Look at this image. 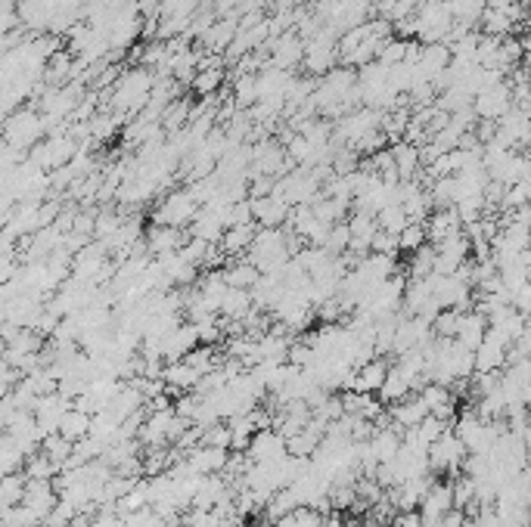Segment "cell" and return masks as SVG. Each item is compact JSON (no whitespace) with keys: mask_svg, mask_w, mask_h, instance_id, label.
I'll return each instance as SVG.
<instances>
[{"mask_svg":"<svg viewBox=\"0 0 531 527\" xmlns=\"http://www.w3.org/2000/svg\"><path fill=\"white\" fill-rule=\"evenodd\" d=\"M466 459V447L463 441L457 438L453 432H444L442 438H435L426 450V462H429V472H444L451 477H457L460 466Z\"/></svg>","mask_w":531,"mask_h":527,"instance_id":"6da1fadb","label":"cell"},{"mask_svg":"<svg viewBox=\"0 0 531 527\" xmlns=\"http://www.w3.org/2000/svg\"><path fill=\"white\" fill-rule=\"evenodd\" d=\"M199 211V202L190 195V189H174V193H168L162 202H159L156 214H152V221L159 223V227H178L184 230L187 223L193 221V214Z\"/></svg>","mask_w":531,"mask_h":527,"instance_id":"7a4b0ae2","label":"cell"},{"mask_svg":"<svg viewBox=\"0 0 531 527\" xmlns=\"http://www.w3.org/2000/svg\"><path fill=\"white\" fill-rule=\"evenodd\" d=\"M6 131V143H10V150H32L34 143H41V137H44V122H41L34 112H13L10 118H6L4 124Z\"/></svg>","mask_w":531,"mask_h":527,"instance_id":"3957f363","label":"cell"},{"mask_svg":"<svg viewBox=\"0 0 531 527\" xmlns=\"http://www.w3.org/2000/svg\"><path fill=\"white\" fill-rule=\"evenodd\" d=\"M435 261H432V273H442V277H453L457 267L463 261H470V239L463 233L447 236L435 245Z\"/></svg>","mask_w":531,"mask_h":527,"instance_id":"277c9868","label":"cell"},{"mask_svg":"<svg viewBox=\"0 0 531 527\" xmlns=\"http://www.w3.org/2000/svg\"><path fill=\"white\" fill-rule=\"evenodd\" d=\"M513 87H509V81H503L500 87H491V90H481V94L472 96V115H479L481 122H498L500 115H507L509 105H513Z\"/></svg>","mask_w":531,"mask_h":527,"instance_id":"5b68a950","label":"cell"},{"mask_svg":"<svg viewBox=\"0 0 531 527\" xmlns=\"http://www.w3.org/2000/svg\"><path fill=\"white\" fill-rule=\"evenodd\" d=\"M56 500H60V496H56L53 481H25L23 505H25V509H32L34 515H38V522H44V518L50 515Z\"/></svg>","mask_w":531,"mask_h":527,"instance_id":"8992f818","label":"cell"},{"mask_svg":"<svg viewBox=\"0 0 531 527\" xmlns=\"http://www.w3.org/2000/svg\"><path fill=\"white\" fill-rule=\"evenodd\" d=\"M249 208H252V221H255L258 227H279V223H286V217H289V205H286L283 199H277L274 193L249 199Z\"/></svg>","mask_w":531,"mask_h":527,"instance_id":"52a82bcc","label":"cell"},{"mask_svg":"<svg viewBox=\"0 0 531 527\" xmlns=\"http://www.w3.org/2000/svg\"><path fill=\"white\" fill-rule=\"evenodd\" d=\"M426 239H432V245H438L442 239L447 236H457L463 233V221L457 217V211L451 208H435L429 211V217H426Z\"/></svg>","mask_w":531,"mask_h":527,"instance_id":"ba28073f","label":"cell"},{"mask_svg":"<svg viewBox=\"0 0 531 527\" xmlns=\"http://www.w3.org/2000/svg\"><path fill=\"white\" fill-rule=\"evenodd\" d=\"M227 456H230V450L199 444V447L187 450V466H190L196 475H221L224 466H227Z\"/></svg>","mask_w":531,"mask_h":527,"instance_id":"9c48e42d","label":"cell"},{"mask_svg":"<svg viewBox=\"0 0 531 527\" xmlns=\"http://www.w3.org/2000/svg\"><path fill=\"white\" fill-rule=\"evenodd\" d=\"M252 462H274L286 453V441L279 438L274 428H264V432H255L246 447Z\"/></svg>","mask_w":531,"mask_h":527,"instance_id":"30bf717a","label":"cell"},{"mask_svg":"<svg viewBox=\"0 0 531 527\" xmlns=\"http://www.w3.org/2000/svg\"><path fill=\"white\" fill-rule=\"evenodd\" d=\"M389 372V360L386 357H373V360H367L363 367L354 369L352 376V388L348 391H361V395H376L382 385V378H386Z\"/></svg>","mask_w":531,"mask_h":527,"instance_id":"8fae6325","label":"cell"},{"mask_svg":"<svg viewBox=\"0 0 531 527\" xmlns=\"http://www.w3.org/2000/svg\"><path fill=\"white\" fill-rule=\"evenodd\" d=\"M419 518L423 522H435V518H442L444 512H451L453 509V494H451V481H444V484H435L432 481V487L426 490V496H423V503H419Z\"/></svg>","mask_w":531,"mask_h":527,"instance_id":"7c38bea8","label":"cell"},{"mask_svg":"<svg viewBox=\"0 0 531 527\" xmlns=\"http://www.w3.org/2000/svg\"><path fill=\"white\" fill-rule=\"evenodd\" d=\"M187 227H190V239H202V242H215V245H218V239L224 236L221 211H212L206 205L196 211L193 221L187 223Z\"/></svg>","mask_w":531,"mask_h":527,"instance_id":"4fadbf2b","label":"cell"},{"mask_svg":"<svg viewBox=\"0 0 531 527\" xmlns=\"http://www.w3.org/2000/svg\"><path fill=\"white\" fill-rule=\"evenodd\" d=\"M159 382H162L165 391H171V395H187V391H193L196 382H199V372H193L184 360L165 363L162 378H159Z\"/></svg>","mask_w":531,"mask_h":527,"instance_id":"5bb4252c","label":"cell"},{"mask_svg":"<svg viewBox=\"0 0 531 527\" xmlns=\"http://www.w3.org/2000/svg\"><path fill=\"white\" fill-rule=\"evenodd\" d=\"M236 13L233 16H224V19H218V23H212L208 25V32L202 34V44L208 47V53H218V56H224V50L230 47V41L236 38Z\"/></svg>","mask_w":531,"mask_h":527,"instance_id":"9a60e30c","label":"cell"},{"mask_svg":"<svg viewBox=\"0 0 531 527\" xmlns=\"http://www.w3.org/2000/svg\"><path fill=\"white\" fill-rule=\"evenodd\" d=\"M423 416H429V410L423 406V400H419V397H410V395L404 397V400H398V404L389 406V422H391L395 428H401V432H404V428H414Z\"/></svg>","mask_w":531,"mask_h":527,"instance_id":"2e32d148","label":"cell"},{"mask_svg":"<svg viewBox=\"0 0 531 527\" xmlns=\"http://www.w3.org/2000/svg\"><path fill=\"white\" fill-rule=\"evenodd\" d=\"M258 223H240V227H227L224 236L218 239V249L224 251V258H236L243 251H249L252 239H255Z\"/></svg>","mask_w":531,"mask_h":527,"instance_id":"e0dca14e","label":"cell"},{"mask_svg":"<svg viewBox=\"0 0 531 527\" xmlns=\"http://www.w3.org/2000/svg\"><path fill=\"white\" fill-rule=\"evenodd\" d=\"M143 239H146V251H150L152 258H156V255H168V251H178L180 245L187 242L184 233H180L178 227H159V223Z\"/></svg>","mask_w":531,"mask_h":527,"instance_id":"ac0fdd59","label":"cell"},{"mask_svg":"<svg viewBox=\"0 0 531 527\" xmlns=\"http://www.w3.org/2000/svg\"><path fill=\"white\" fill-rule=\"evenodd\" d=\"M410 388H414V382H410L407 376H404L398 367H391L389 363V372H386V378H382V385H380V391H376V397H380V404H398V400H404L410 395Z\"/></svg>","mask_w":531,"mask_h":527,"instance_id":"d6986e66","label":"cell"},{"mask_svg":"<svg viewBox=\"0 0 531 527\" xmlns=\"http://www.w3.org/2000/svg\"><path fill=\"white\" fill-rule=\"evenodd\" d=\"M56 434H60V438H66V441H72V444H75V441H81V438H87V434H90V413L78 410V406H69V410L62 413Z\"/></svg>","mask_w":531,"mask_h":527,"instance_id":"ffe728a7","label":"cell"},{"mask_svg":"<svg viewBox=\"0 0 531 527\" xmlns=\"http://www.w3.org/2000/svg\"><path fill=\"white\" fill-rule=\"evenodd\" d=\"M488 329V320L481 316L479 311H466L463 320H460V329L457 335H453V341H460L466 350H475L481 344V335H485Z\"/></svg>","mask_w":531,"mask_h":527,"instance_id":"44dd1931","label":"cell"},{"mask_svg":"<svg viewBox=\"0 0 531 527\" xmlns=\"http://www.w3.org/2000/svg\"><path fill=\"white\" fill-rule=\"evenodd\" d=\"M391 159H395V174H398V180H414L417 177V171H419V150L417 146H410V143H395L391 146Z\"/></svg>","mask_w":531,"mask_h":527,"instance_id":"7402d4cb","label":"cell"},{"mask_svg":"<svg viewBox=\"0 0 531 527\" xmlns=\"http://www.w3.org/2000/svg\"><path fill=\"white\" fill-rule=\"evenodd\" d=\"M249 311H252L249 289H230V286H227V292L221 295L218 313H224V320H236V323H240Z\"/></svg>","mask_w":531,"mask_h":527,"instance_id":"603a6c76","label":"cell"},{"mask_svg":"<svg viewBox=\"0 0 531 527\" xmlns=\"http://www.w3.org/2000/svg\"><path fill=\"white\" fill-rule=\"evenodd\" d=\"M447 4V13H451L453 23L472 28L479 25L481 13H485V0H444Z\"/></svg>","mask_w":531,"mask_h":527,"instance_id":"cb8c5ba5","label":"cell"},{"mask_svg":"<svg viewBox=\"0 0 531 527\" xmlns=\"http://www.w3.org/2000/svg\"><path fill=\"white\" fill-rule=\"evenodd\" d=\"M407 223H410L407 214H404V208L398 205V202H391V205L376 211V227H380L382 233H389V236H398L404 227H407Z\"/></svg>","mask_w":531,"mask_h":527,"instance_id":"d4e9b609","label":"cell"},{"mask_svg":"<svg viewBox=\"0 0 531 527\" xmlns=\"http://www.w3.org/2000/svg\"><path fill=\"white\" fill-rule=\"evenodd\" d=\"M23 490H25V475L13 472L6 477H0V512L13 509V505L23 503Z\"/></svg>","mask_w":531,"mask_h":527,"instance_id":"484cf974","label":"cell"},{"mask_svg":"<svg viewBox=\"0 0 531 527\" xmlns=\"http://www.w3.org/2000/svg\"><path fill=\"white\" fill-rule=\"evenodd\" d=\"M23 475H25V481H53V477L60 475V468H56L44 453H32L23 462Z\"/></svg>","mask_w":531,"mask_h":527,"instance_id":"4316f807","label":"cell"},{"mask_svg":"<svg viewBox=\"0 0 531 527\" xmlns=\"http://www.w3.org/2000/svg\"><path fill=\"white\" fill-rule=\"evenodd\" d=\"M258 277H261V273H258L249 261L227 264V270H224V279H227L230 289H252V286L258 283Z\"/></svg>","mask_w":531,"mask_h":527,"instance_id":"83f0119b","label":"cell"},{"mask_svg":"<svg viewBox=\"0 0 531 527\" xmlns=\"http://www.w3.org/2000/svg\"><path fill=\"white\" fill-rule=\"evenodd\" d=\"M41 453H44L56 468H62L72 459V441L60 438V434H47V438L41 441Z\"/></svg>","mask_w":531,"mask_h":527,"instance_id":"f1b7e54d","label":"cell"},{"mask_svg":"<svg viewBox=\"0 0 531 527\" xmlns=\"http://www.w3.org/2000/svg\"><path fill=\"white\" fill-rule=\"evenodd\" d=\"M190 87L199 96H215L224 87V68H199V72L193 75Z\"/></svg>","mask_w":531,"mask_h":527,"instance_id":"f546056e","label":"cell"},{"mask_svg":"<svg viewBox=\"0 0 531 527\" xmlns=\"http://www.w3.org/2000/svg\"><path fill=\"white\" fill-rule=\"evenodd\" d=\"M432 261H435V251H432V245H423V249L410 251L407 277H404V279H426V277H432Z\"/></svg>","mask_w":531,"mask_h":527,"instance_id":"4dcf8cb0","label":"cell"},{"mask_svg":"<svg viewBox=\"0 0 531 527\" xmlns=\"http://www.w3.org/2000/svg\"><path fill=\"white\" fill-rule=\"evenodd\" d=\"M460 320H463V313L444 307V311H438L432 316V335H435V339H453L460 329Z\"/></svg>","mask_w":531,"mask_h":527,"instance_id":"1f68e13d","label":"cell"},{"mask_svg":"<svg viewBox=\"0 0 531 527\" xmlns=\"http://www.w3.org/2000/svg\"><path fill=\"white\" fill-rule=\"evenodd\" d=\"M258 103V90H255V75H236L233 84V105L236 109H249Z\"/></svg>","mask_w":531,"mask_h":527,"instance_id":"d6a6232c","label":"cell"},{"mask_svg":"<svg viewBox=\"0 0 531 527\" xmlns=\"http://www.w3.org/2000/svg\"><path fill=\"white\" fill-rule=\"evenodd\" d=\"M423 245H429V239H426V223H407V227L398 233V251H417L423 249Z\"/></svg>","mask_w":531,"mask_h":527,"instance_id":"836d02e7","label":"cell"},{"mask_svg":"<svg viewBox=\"0 0 531 527\" xmlns=\"http://www.w3.org/2000/svg\"><path fill=\"white\" fill-rule=\"evenodd\" d=\"M528 193H531L528 180H519V184H509V186H503V195H500V208H503V211H516V208L528 205Z\"/></svg>","mask_w":531,"mask_h":527,"instance_id":"e575fe53","label":"cell"},{"mask_svg":"<svg viewBox=\"0 0 531 527\" xmlns=\"http://www.w3.org/2000/svg\"><path fill=\"white\" fill-rule=\"evenodd\" d=\"M348 242H352V233H348V223L339 221V223H333L330 233H326L324 249L330 251V255H342V251H348Z\"/></svg>","mask_w":531,"mask_h":527,"instance_id":"d590c367","label":"cell"},{"mask_svg":"<svg viewBox=\"0 0 531 527\" xmlns=\"http://www.w3.org/2000/svg\"><path fill=\"white\" fill-rule=\"evenodd\" d=\"M202 444H206V447H218V450H230V428H227V422H215V425L202 428Z\"/></svg>","mask_w":531,"mask_h":527,"instance_id":"8d00e7d4","label":"cell"},{"mask_svg":"<svg viewBox=\"0 0 531 527\" xmlns=\"http://www.w3.org/2000/svg\"><path fill=\"white\" fill-rule=\"evenodd\" d=\"M389 527H423V518H419V512H395L391 515Z\"/></svg>","mask_w":531,"mask_h":527,"instance_id":"74e56055","label":"cell"},{"mask_svg":"<svg viewBox=\"0 0 531 527\" xmlns=\"http://www.w3.org/2000/svg\"><path fill=\"white\" fill-rule=\"evenodd\" d=\"M19 264H16V255H0V286H6L13 277H16Z\"/></svg>","mask_w":531,"mask_h":527,"instance_id":"f35d334b","label":"cell"},{"mask_svg":"<svg viewBox=\"0 0 531 527\" xmlns=\"http://www.w3.org/2000/svg\"><path fill=\"white\" fill-rule=\"evenodd\" d=\"M274 4H277V10H279V13H289L292 6H296V0H274Z\"/></svg>","mask_w":531,"mask_h":527,"instance_id":"ab89813d","label":"cell"}]
</instances>
